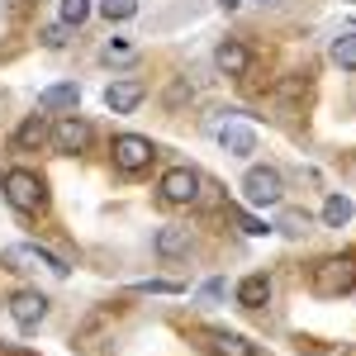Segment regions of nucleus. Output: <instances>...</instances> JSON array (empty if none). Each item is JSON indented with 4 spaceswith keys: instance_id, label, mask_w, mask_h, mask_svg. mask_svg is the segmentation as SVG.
Segmentation results:
<instances>
[{
    "instance_id": "obj_1",
    "label": "nucleus",
    "mask_w": 356,
    "mask_h": 356,
    "mask_svg": "<svg viewBox=\"0 0 356 356\" xmlns=\"http://www.w3.org/2000/svg\"><path fill=\"white\" fill-rule=\"evenodd\" d=\"M0 191H5V200L19 209V214H38L43 204H48V186L33 176V171H24V166H15V171H5V181H0Z\"/></svg>"
},
{
    "instance_id": "obj_2",
    "label": "nucleus",
    "mask_w": 356,
    "mask_h": 356,
    "mask_svg": "<svg viewBox=\"0 0 356 356\" xmlns=\"http://www.w3.org/2000/svg\"><path fill=\"white\" fill-rule=\"evenodd\" d=\"M243 200L257 204V209H275V204L285 200V176H280L275 166H252L243 176Z\"/></svg>"
},
{
    "instance_id": "obj_3",
    "label": "nucleus",
    "mask_w": 356,
    "mask_h": 356,
    "mask_svg": "<svg viewBox=\"0 0 356 356\" xmlns=\"http://www.w3.org/2000/svg\"><path fill=\"white\" fill-rule=\"evenodd\" d=\"M314 290H318L323 300L356 290V261L352 257H328V261H318V266H314Z\"/></svg>"
},
{
    "instance_id": "obj_4",
    "label": "nucleus",
    "mask_w": 356,
    "mask_h": 356,
    "mask_svg": "<svg viewBox=\"0 0 356 356\" xmlns=\"http://www.w3.org/2000/svg\"><path fill=\"white\" fill-rule=\"evenodd\" d=\"M0 266H5V271H53V275H67V266L57 261L53 252H43V247H33V243L5 247V252H0Z\"/></svg>"
},
{
    "instance_id": "obj_5",
    "label": "nucleus",
    "mask_w": 356,
    "mask_h": 356,
    "mask_svg": "<svg viewBox=\"0 0 356 356\" xmlns=\"http://www.w3.org/2000/svg\"><path fill=\"white\" fill-rule=\"evenodd\" d=\"M110 152H114V166H119V171H129V176L147 171V166H152V157H157L152 138H138V134H119Z\"/></svg>"
},
{
    "instance_id": "obj_6",
    "label": "nucleus",
    "mask_w": 356,
    "mask_h": 356,
    "mask_svg": "<svg viewBox=\"0 0 356 356\" xmlns=\"http://www.w3.org/2000/svg\"><path fill=\"white\" fill-rule=\"evenodd\" d=\"M162 200L166 204H195L200 200V171L195 166H171L162 176Z\"/></svg>"
},
{
    "instance_id": "obj_7",
    "label": "nucleus",
    "mask_w": 356,
    "mask_h": 356,
    "mask_svg": "<svg viewBox=\"0 0 356 356\" xmlns=\"http://www.w3.org/2000/svg\"><path fill=\"white\" fill-rule=\"evenodd\" d=\"M10 318H15L24 332H33L43 318H48V295H38V290H19V295L10 300Z\"/></svg>"
},
{
    "instance_id": "obj_8",
    "label": "nucleus",
    "mask_w": 356,
    "mask_h": 356,
    "mask_svg": "<svg viewBox=\"0 0 356 356\" xmlns=\"http://www.w3.org/2000/svg\"><path fill=\"white\" fill-rule=\"evenodd\" d=\"M48 138H53L57 152H67V157H72V152H86V147H90V124L76 119V114H67V119H57V129Z\"/></svg>"
},
{
    "instance_id": "obj_9",
    "label": "nucleus",
    "mask_w": 356,
    "mask_h": 356,
    "mask_svg": "<svg viewBox=\"0 0 356 356\" xmlns=\"http://www.w3.org/2000/svg\"><path fill=\"white\" fill-rule=\"evenodd\" d=\"M143 95H147L143 81H114L110 90H105V105H110L114 114H134L138 105H143Z\"/></svg>"
},
{
    "instance_id": "obj_10",
    "label": "nucleus",
    "mask_w": 356,
    "mask_h": 356,
    "mask_svg": "<svg viewBox=\"0 0 356 356\" xmlns=\"http://www.w3.org/2000/svg\"><path fill=\"white\" fill-rule=\"evenodd\" d=\"M81 105V86L76 81H57L38 90V110H76Z\"/></svg>"
},
{
    "instance_id": "obj_11",
    "label": "nucleus",
    "mask_w": 356,
    "mask_h": 356,
    "mask_svg": "<svg viewBox=\"0 0 356 356\" xmlns=\"http://www.w3.org/2000/svg\"><path fill=\"white\" fill-rule=\"evenodd\" d=\"M219 143H223V152H233V157H252L257 152V134H252V124H223L219 129Z\"/></svg>"
},
{
    "instance_id": "obj_12",
    "label": "nucleus",
    "mask_w": 356,
    "mask_h": 356,
    "mask_svg": "<svg viewBox=\"0 0 356 356\" xmlns=\"http://www.w3.org/2000/svg\"><path fill=\"white\" fill-rule=\"evenodd\" d=\"M214 62H219V72H228V76H243L247 67H252V53H247L243 43H233V38H228V43L214 48Z\"/></svg>"
},
{
    "instance_id": "obj_13",
    "label": "nucleus",
    "mask_w": 356,
    "mask_h": 356,
    "mask_svg": "<svg viewBox=\"0 0 356 356\" xmlns=\"http://www.w3.org/2000/svg\"><path fill=\"white\" fill-rule=\"evenodd\" d=\"M204 342H209V352H214V356H257V347H252L247 337H238V332H223V328H214Z\"/></svg>"
},
{
    "instance_id": "obj_14",
    "label": "nucleus",
    "mask_w": 356,
    "mask_h": 356,
    "mask_svg": "<svg viewBox=\"0 0 356 356\" xmlns=\"http://www.w3.org/2000/svg\"><path fill=\"white\" fill-rule=\"evenodd\" d=\"M266 300H271V280L266 275H247L243 285H238V304L243 309H261Z\"/></svg>"
},
{
    "instance_id": "obj_15",
    "label": "nucleus",
    "mask_w": 356,
    "mask_h": 356,
    "mask_svg": "<svg viewBox=\"0 0 356 356\" xmlns=\"http://www.w3.org/2000/svg\"><path fill=\"white\" fill-rule=\"evenodd\" d=\"M157 252H162V257H186V252H191V233H186V228H162V233H157Z\"/></svg>"
},
{
    "instance_id": "obj_16",
    "label": "nucleus",
    "mask_w": 356,
    "mask_h": 356,
    "mask_svg": "<svg viewBox=\"0 0 356 356\" xmlns=\"http://www.w3.org/2000/svg\"><path fill=\"white\" fill-rule=\"evenodd\" d=\"M43 138H48V124H43V114H29L24 124L15 129V143H19V147H38Z\"/></svg>"
},
{
    "instance_id": "obj_17",
    "label": "nucleus",
    "mask_w": 356,
    "mask_h": 356,
    "mask_svg": "<svg viewBox=\"0 0 356 356\" xmlns=\"http://www.w3.org/2000/svg\"><path fill=\"white\" fill-rule=\"evenodd\" d=\"M323 223H328V228L352 223V200H347V195H328V200H323Z\"/></svg>"
},
{
    "instance_id": "obj_18",
    "label": "nucleus",
    "mask_w": 356,
    "mask_h": 356,
    "mask_svg": "<svg viewBox=\"0 0 356 356\" xmlns=\"http://www.w3.org/2000/svg\"><path fill=\"white\" fill-rule=\"evenodd\" d=\"M332 62H337V67H347V72H356V33L332 38Z\"/></svg>"
},
{
    "instance_id": "obj_19",
    "label": "nucleus",
    "mask_w": 356,
    "mask_h": 356,
    "mask_svg": "<svg viewBox=\"0 0 356 356\" xmlns=\"http://www.w3.org/2000/svg\"><path fill=\"white\" fill-rule=\"evenodd\" d=\"M100 15H105L110 24H119V19H134V15H138V0H100Z\"/></svg>"
},
{
    "instance_id": "obj_20",
    "label": "nucleus",
    "mask_w": 356,
    "mask_h": 356,
    "mask_svg": "<svg viewBox=\"0 0 356 356\" xmlns=\"http://www.w3.org/2000/svg\"><path fill=\"white\" fill-rule=\"evenodd\" d=\"M90 19V0H62V24L67 29H81Z\"/></svg>"
},
{
    "instance_id": "obj_21",
    "label": "nucleus",
    "mask_w": 356,
    "mask_h": 356,
    "mask_svg": "<svg viewBox=\"0 0 356 356\" xmlns=\"http://www.w3.org/2000/svg\"><path fill=\"white\" fill-rule=\"evenodd\" d=\"M304 228H309V214H295V209H290V214L280 219V233H290V238H300Z\"/></svg>"
},
{
    "instance_id": "obj_22",
    "label": "nucleus",
    "mask_w": 356,
    "mask_h": 356,
    "mask_svg": "<svg viewBox=\"0 0 356 356\" xmlns=\"http://www.w3.org/2000/svg\"><path fill=\"white\" fill-rule=\"evenodd\" d=\"M138 290H143V295H176L181 285H176V280H138Z\"/></svg>"
},
{
    "instance_id": "obj_23",
    "label": "nucleus",
    "mask_w": 356,
    "mask_h": 356,
    "mask_svg": "<svg viewBox=\"0 0 356 356\" xmlns=\"http://www.w3.org/2000/svg\"><path fill=\"white\" fill-rule=\"evenodd\" d=\"M233 219H238V228H243V233H252V238H261V233H266V223L252 219V214H243V209H233Z\"/></svg>"
},
{
    "instance_id": "obj_24",
    "label": "nucleus",
    "mask_w": 356,
    "mask_h": 356,
    "mask_svg": "<svg viewBox=\"0 0 356 356\" xmlns=\"http://www.w3.org/2000/svg\"><path fill=\"white\" fill-rule=\"evenodd\" d=\"M105 62H134V48H129V43H105Z\"/></svg>"
},
{
    "instance_id": "obj_25",
    "label": "nucleus",
    "mask_w": 356,
    "mask_h": 356,
    "mask_svg": "<svg viewBox=\"0 0 356 356\" xmlns=\"http://www.w3.org/2000/svg\"><path fill=\"white\" fill-rule=\"evenodd\" d=\"M43 43H48V48H62V43H67V24H53V29H43Z\"/></svg>"
},
{
    "instance_id": "obj_26",
    "label": "nucleus",
    "mask_w": 356,
    "mask_h": 356,
    "mask_svg": "<svg viewBox=\"0 0 356 356\" xmlns=\"http://www.w3.org/2000/svg\"><path fill=\"white\" fill-rule=\"evenodd\" d=\"M219 5H223V10H238V5H243V0H219Z\"/></svg>"
},
{
    "instance_id": "obj_27",
    "label": "nucleus",
    "mask_w": 356,
    "mask_h": 356,
    "mask_svg": "<svg viewBox=\"0 0 356 356\" xmlns=\"http://www.w3.org/2000/svg\"><path fill=\"white\" fill-rule=\"evenodd\" d=\"M261 5H266V0H261Z\"/></svg>"
}]
</instances>
